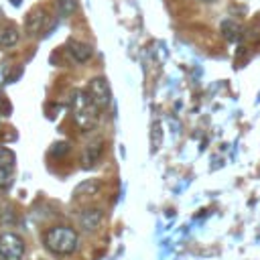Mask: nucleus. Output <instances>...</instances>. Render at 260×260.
<instances>
[{
    "instance_id": "f257e3e1",
    "label": "nucleus",
    "mask_w": 260,
    "mask_h": 260,
    "mask_svg": "<svg viewBox=\"0 0 260 260\" xmlns=\"http://www.w3.org/2000/svg\"><path fill=\"white\" fill-rule=\"evenodd\" d=\"M43 244L45 248L55 254V256H69L77 250V244H79V236L73 228H67V225H55L51 230L45 232L43 236Z\"/></svg>"
},
{
    "instance_id": "f03ea898",
    "label": "nucleus",
    "mask_w": 260,
    "mask_h": 260,
    "mask_svg": "<svg viewBox=\"0 0 260 260\" xmlns=\"http://www.w3.org/2000/svg\"><path fill=\"white\" fill-rule=\"evenodd\" d=\"M71 112L73 120L81 130H91L98 122V106L89 100L87 91L75 89L71 93Z\"/></svg>"
},
{
    "instance_id": "7ed1b4c3",
    "label": "nucleus",
    "mask_w": 260,
    "mask_h": 260,
    "mask_svg": "<svg viewBox=\"0 0 260 260\" xmlns=\"http://www.w3.org/2000/svg\"><path fill=\"white\" fill-rule=\"evenodd\" d=\"M24 240L14 232L0 234V260H22L24 258Z\"/></svg>"
},
{
    "instance_id": "20e7f679",
    "label": "nucleus",
    "mask_w": 260,
    "mask_h": 260,
    "mask_svg": "<svg viewBox=\"0 0 260 260\" xmlns=\"http://www.w3.org/2000/svg\"><path fill=\"white\" fill-rule=\"evenodd\" d=\"M85 91H87L89 100L98 106V110L110 106V102H112V89H110V83L106 77H93Z\"/></svg>"
},
{
    "instance_id": "39448f33",
    "label": "nucleus",
    "mask_w": 260,
    "mask_h": 260,
    "mask_svg": "<svg viewBox=\"0 0 260 260\" xmlns=\"http://www.w3.org/2000/svg\"><path fill=\"white\" fill-rule=\"evenodd\" d=\"M14 167H16L14 152L6 146H0V189H8L12 185Z\"/></svg>"
},
{
    "instance_id": "423d86ee",
    "label": "nucleus",
    "mask_w": 260,
    "mask_h": 260,
    "mask_svg": "<svg viewBox=\"0 0 260 260\" xmlns=\"http://www.w3.org/2000/svg\"><path fill=\"white\" fill-rule=\"evenodd\" d=\"M102 219H104V211L98 209V207H89V209L81 211V215H79V225H81V230H85V232H95V230L102 225Z\"/></svg>"
},
{
    "instance_id": "0eeeda50",
    "label": "nucleus",
    "mask_w": 260,
    "mask_h": 260,
    "mask_svg": "<svg viewBox=\"0 0 260 260\" xmlns=\"http://www.w3.org/2000/svg\"><path fill=\"white\" fill-rule=\"evenodd\" d=\"M67 51L73 57V61H77V63H85L93 57V47L83 43V41H69Z\"/></svg>"
},
{
    "instance_id": "6e6552de",
    "label": "nucleus",
    "mask_w": 260,
    "mask_h": 260,
    "mask_svg": "<svg viewBox=\"0 0 260 260\" xmlns=\"http://www.w3.org/2000/svg\"><path fill=\"white\" fill-rule=\"evenodd\" d=\"M45 20H47V16H45V10H43V8H35V10H30L28 16H26V24H24V26H26V32H28V35H37V32H41Z\"/></svg>"
},
{
    "instance_id": "1a4fd4ad",
    "label": "nucleus",
    "mask_w": 260,
    "mask_h": 260,
    "mask_svg": "<svg viewBox=\"0 0 260 260\" xmlns=\"http://www.w3.org/2000/svg\"><path fill=\"white\" fill-rule=\"evenodd\" d=\"M100 152H102V140L89 142V144L85 146V150H83V167H85V169H91V167L98 162Z\"/></svg>"
},
{
    "instance_id": "9d476101",
    "label": "nucleus",
    "mask_w": 260,
    "mask_h": 260,
    "mask_svg": "<svg viewBox=\"0 0 260 260\" xmlns=\"http://www.w3.org/2000/svg\"><path fill=\"white\" fill-rule=\"evenodd\" d=\"M18 39H20L18 28H16V26H6V28L0 32V47H2V49H10V47H14V45L18 43Z\"/></svg>"
},
{
    "instance_id": "9b49d317",
    "label": "nucleus",
    "mask_w": 260,
    "mask_h": 260,
    "mask_svg": "<svg viewBox=\"0 0 260 260\" xmlns=\"http://www.w3.org/2000/svg\"><path fill=\"white\" fill-rule=\"evenodd\" d=\"M221 32L228 41H236L240 37V24L234 22V20H223L221 22Z\"/></svg>"
},
{
    "instance_id": "f8f14e48",
    "label": "nucleus",
    "mask_w": 260,
    "mask_h": 260,
    "mask_svg": "<svg viewBox=\"0 0 260 260\" xmlns=\"http://www.w3.org/2000/svg\"><path fill=\"white\" fill-rule=\"evenodd\" d=\"M77 10V0H57V12L59 16H71Z\"/></svg>"
},
{
    "instance_id": "ddd939ff",
    "label": "nucleus",
    "mask_w": 260,
    "mask_h": 260,
    "mask_svg": "<svg viewBox=\"0 0 260 260\" xmlns=\"http://www.w3.org/2000/svg\"><path fill=\"white\" fill-rule=\"evenodd\" d=\"M98 187H100V185H98L95 181H85V183H81V185L75 189V195H77V197H81L85 191H87V195H93V193L98 191Z\"/></svg>"
},
{
    "instance_id": "4468645a",
    "label": "nucleus",
    "mask_w": 260,
    "mask_h": 260,
    "mask_svg": "<svg viewBox=\"0 0 260 260\" xmlns=\"http://www.w3.org/2000/svg\"><path fill=\"white\" fill-rule=\"evenodd\" d=\"M67 150H69V144H67V142H57L55 148H51L53 154H57V152H67Z\"/></svg>"
},
{
    "instance_id": "2eb2a0df",
    "label": "nucleus",
    "mask_w": 260,
    "mask_h": 260,
    "mask_svg": "<svg viewBox=\"0 0 260 260\" xmlns=\"http://www.w3.org/2000/svg\"><path fill=\"white\" fill-rule=\"evenodd\" d=\"M10 2H12L14 6H18V4H20V0H10Z\"/></svg>"
},
{
    "instance_id": "dca6fc26",
    "label": "nucleus",
    "mask_w": 260,
    "mask_h": 260,
    "mask_svg": "<svg viewBox=\"0 0 260 260\" xmlns=\"http://www.w3.org/2000/svg\"><path fill=\"white\" fill-rule=\"evenodd\" d=\"M203 2H215V0H203Z\"/></svg>"
}]
</instances>
